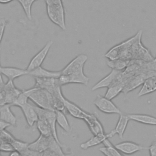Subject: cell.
<instances>
[{
  "mask_svg": "<svg viewBox=\"0 0 156 156\" xmlns=\"http://www.w3.org/2000/svg\"><path fill=\"white\" fill-rule=\"evenodd\" d=\"M13 0H0V3L1 4H7V3H9L11 1H12Z\"/></svg>",
  "mask_w": 156,
  "mask_h": 156,
  "instance_id": "cell-41",
  "label": "cell"
},
{
  "mask_svg": "<svg viewBox=\"0 0 156 156\" xmlns=\"http://www.w3.org/2000/svg\"><path fill=\"white\" fill-rule=\"evenodd\" d=\"M105 147H102L99 150L106 156H121L122 155V153H121L115 146H113L108 138L105 139L102 143Z\"/></svg>",
  "mask_w": 156,
  "mask_h": 156,
  "instance_id": "cell-24",
  "label": "cell"
},
{
  "mask_svg": "<svg viewBox=\"0 0 156 156\" xmlns=\"http://www.w3.org/2000/svg\"><path fill=\"white\" fill-rule=\"evenodd\" d=\"M142 30H139L133 37L113 47L105 54L108 60L127 59L151 61L154 57L149 51L141 41Z\"/></svg>",
  "mask_w": 156,
  "mask_h": 156,
  "instance_id": "cell-1",
  "label": "cell"
},
{
  "mask_svg": "<svg viewBox=\"0 0 156 156\" xmlns=\"http://www.w3.org/2000/svg\"><path fill=\"white\" fill-rule=\"evenodd\" d=\"M63 104L66 110V112L75 118L84 120L90 114L83 111L77 105L69 101L65 98L63 99Z\"/></svg>",
  "mask_w": 156,
  "mask_h": 156,
  "instance_id": "cell-13",
  "label": "cell"
},
{
  "mask_svg": "<svg viewBox=\"0 0 156 156\" xmlns=\"http://www.w3.org/2000/svg\"><path fill=\"white\" fill-rule=\"evenodd\" d=\"M10 124L2 121V120H1L0 119V131L2 130H4V129H5L6 127L10 126Z\"/></svg>",
  "mask_w": 156,
  "mask_h": 156,
  "instance_id": "cell-38",
  "label": "cell"
},
{
  "mask_svg": "<svg viewBox=\"0 0 156 156\" xmlns=\"http://www.w3.org/2000/svg\"><path fill=\"white\" fill-rule=\"evenodd\" d=\"M84 121L94 135L105 133L101 123L93 114H89Z\"/></svg>",
  "mask_w": 156,
  "mask_h": 156,
  "instance_id": "cell-17",
  "label": "cell"
},
{
  "mask_svg": "<svg viewBox=\"0 0 156 156\" xmlns=\"http://www.w3.org/2000/svg\"><path fill=\"white\" fill-rule=\"evenodd\" d=\"M124 84L122 83H118L111 85L107 88V92L105 94V97L109 99H113L116 97L120 93L122 92Z\"/></svg>",
  "mask_w": 156,
  "mask_h": 156,
  "instance_id": "cell-27",
  "label": "cell"
},
{
  "mask_svg": "<svg viewBox=\"0 0 156 156\" xmlns=\"http://www.w3.org/2000/svg\"><path fill=\"white\" fill-rule=\"evenodd\" d=\"M20 108L23 112L28 126L30 127L33 126V125L38 120V116L34 105L27 103Z\"/></svg>",
  "mask_w": 156,
  "mask_h": 156,
  "instance_id": "cell-16",
  "label": "cell"
},
{
  "mask_svg": "<svg viewBox=\"0 0 156 156\" xmlns=\"http://www.w3.org/2000/svg\"><path fill=\"white\" fill-rule=\"evenodd\" d=\"M12 144L14 149L18 151L20 153L21 155L23 152H24L26 150H27L29 148V143L20 141L16 139L14 140Z\"/></svg>",
  "mask_w": 156,
  "mask_h": 156,
  "instance_id": "cell-31",
  "label": "cell"
},
{
  "mask_svg": "<svg viewBox=\"0 0 156 156\" xmlns=\"http://www.w3.org/2000/svg\"><path fill=\"white\" fill-rule=\"evenodd\" d=\"M13 81V80H8L7 82L5 83L3 88L5 96V103L11 104L12 106L18 96L23 91L16 88L14 85Z\"/></svg>",
  "mask_w": 156,
  "mask_h": 156,
  "instance_id": "cell-12",
  "label": "cell"
},
{
  "mask_svg": "<svg viewBox=\"0 0 156 156\" xmlns=\"http://www.w3.org/2000/svg\"><path fill=\"white\" fill-rule=\"evenodd\" d=\"M127 115L130 119L136 122L144 124L156 126L155 117L144 114H129Z\"/></svg>",
  "mask_w": 156,
  "mask_h": 156,
  "instance_id": "cell-23",
  "label": "cell"
},
{
  "mask_svg": "<svg viewBox=\"0 0 156 156\" xmlns=\"http://www.w3.org/2000/svg\"><path fill=\"white\" fill-rule=\"evenodd\" d=\"M110 138L109 133H104V134H99L94 135L92 138H91L88 141H85V143H82L80 145V147L83 149H87L89 147H93L94 146H97L102 143L107 139Z\"/></svg>",
  "mask_w": 156,
  "mask_h": 156,
  "instance_id": "cell-22",
  "label": "cell"
},
{
  "mask_svg": "<svg viewBox=\"0 0 156 156\" xmlns=\"http://www.w3.org/2000/svg\"><path fill=\"white\" fill-rule=\"evenodd\" d=\"M37 127L41 135L46 136L52 135L49 125L42 120L38 119L37 121Z\"/></svg>",
  "mask_w": 156,
  "mask_h": 156,
  "instance_id": "cell-29",
  "label": "cell"
},
{
  "mask_svg": "<svg viewBox=\"0 0 156 156\" xmlns=\"http://www.w3.org/2000/svg\"><path fill=\"white\" fill-rule=\"evenodd\" d=\"M14 149L12 143L2 142L0 143V151L3 152H12Z\"/></svg>",
  "mask_w": 156,
  "mask_h": 156,
  "instance_id": "cell-33",
  "label": "cell"
},
{
  "mask_svg": "<svg viewBox=\"0 0 156 156\" xmlns=\"http://www.w3.org/2000/svg\"><path fill=\"white\" fill-rule=\"evenodd\" d=\"M5 26H6L5 20L4 19V18L0 19V43H1V40L2 39V37H3V35H4V30H5Z\"/></svg>",
  "mask_w": 156,
  "mask_h": 156,
  "instance_id": "cell-35",
  "label": "cell"
},
{
  "mask_svg": "<svg viewBox=\"0 0 156 156\" xmlns=\"http://www.w3.org/2000/svg\"><path fill=\"white\" fill-rule=\"evenodd\" d=\"M35 86L36 87L42 88L48 91L53 96L55 100V108L61 110L65 113H67L63 104L65 97L62 94L61 87L58 78H41L34 77Z\"/></svg>",
  "mask_w": 156,
  "mask_h": 156,
  "instance_id": "cell-2",
  "label": "cell"
},
{
  "mask_svg": "<svg viewBox=\"0 0 156 156\" xmlns=\"http://www.w3.org/2000/svg\"><path fill=\"white\" fill-rule=\"evenodd\" d=\"M146 66L149 71L156 72V57L152 60L146 62Z\"/></svg>",
  "mask_w": 156,
  "mask_h": 156,
  "instance_id": "cell-34",
  "label": "cell"
},
{
  "mask_svg": "<svg viewBox=\"0 0 156 156\" xmlns=\"http://www.w3.org/2000/svg\"><path fill=\"white\" fill-rule=\"evenodd\" d=\"M50 20L62 30H66L65 12L62 0H44Z\"/></svg>",
  "mask_w": 156,
  "mask_h": 156,
  "instance_id": "cell-5",
  "label": "cell"
},
{
  "mask_svg": "<svg viewBox=\"0 0 156 156\" xmlns=\"http://www.w3.org/2000/svg\"><path fill=\"white\" fill-rule=\"evenodd\" d=\"M15 139L16 138L8 131L5 130V129L0 131V143L2 142L12 143Z\"/></svg>",
  "mask_w": 156,
  "mask_h": 156,
  "instance_id": "cell-32",
  "label": "cell"
},
{
  "mask_svg": "<svg viewBox=\"0 0 156 156\" xmlns=\"http://www.w3.org/2000/svg\"><path fill=\"white\" fill-rule=\"evenodd\" d=\"M52 43L53 41L51 40L48 41L44 46L30 60L27 68L29 72L39 66H41V64L46 57Z\"/></svg>",
  "mask_w": 156,
  "mask_h": 156,
  "instance_id": "cell-11",
  "label": "cell"
},
{
  "mask_svg": "<svg viewBox=\"0 0 156 156\" xmlns=\"http://www.w3.org/2000/svg\"><path fill=\"white\" fill-rule=\"evenodd\" d=\"M34 107L38 115V119H40L46 122L49 125L53 136L55 138V139L58 142V143H59L62 146L57 133L55 111L44 109V108L39 107L37 105H34Z\"/></svg>",
  "mask_w": 156,
  "mask_h": 156,
  "instance_id": "cell-6",
  "label": "cell"
},
{
  "mask_svg": "<svg viewBox=\"0 0 156 156\" xmlns=\"http://www.w3.org/2000/svg\"><path fill=\"white\" fill-rule=\"evenodd\" d=\"M132 60L127 59H115L108 60L107 61V65L112 69H115L118 70H124L127 68L131 63Z\"/></svg>",
  "mask_w": 156,
  "mask_h": 156,
  "instance_id": "cell-26",
  "label": "cell"
},
{
  "mask_svg": "<svg viewBox=\"0 0 156 156\" xmlns=\"http://www.w3.org/2000/svg\"><path fill=\"white\" fill-rule=\"evenodd\" d=\"M11 106L9 104L0 105V119L14 126L16 123V118L10 110Z\"/></svg>",
  "mask_w": 156,
  "mask_h": 156,
  "instance_id": "cell-20",
  "label": "cell"
},
{
  "mask_svg": "<svg viewBox=\"0 0 156 156\" xmlns=\"http://www.w3.org/2000/svg\"><path fill=\"white\" fill-rule=\"evenodd\" d=\"M87 59L88 57L85 54H79L61 70V74L68 76L84 73L83 66Z\"/></svg>",
  "mask_w": 156,
  "mask_h": 156,
  "instance_id": "cell-7",
  "label": "cell"
},
{
  "mask_svg": "<svg viewBox=\"0 0 156 156\" xmlns=\"http://www.w3.org/2000/svg\"><path fill=\"white\" fill-rule=\"evenodd\" d=\"M10 156H20V155H21V154L18 151H17L16 150H13V151L10 152Z\"/></svg>",
  "mask_w": 156,
  "mask_h": 156,
  "instance_id": "cell-39",
  "label": "cell"
},
{
  "mask_svg": "<svg viewBox=\"0 0 156 156\" xmlns=\"http://www.w3.org/2000/svg\"><path fill=\"white\" fill-rule=\"evenodd\" d=\"M156 75L155 71H146L135 74L131 77L126 82L122 90V93L127 94L129 92L135 90L137 87L143 85L145 80L152 76Z\"/></svg>",
  "mask_w": 156,
  "mask_h": 156,
  "instance_id": "cell-8",
  "label": "cell"
},
{
  "mask_svg": "<svg viewBox=\"0 0 156 156\" xmlns=\"http://www.w3.org/2000/svg\"><path fill=\"white\" fill-rule=\"evenodd\" d=\"M122 70L112 69V71L105 77L96 83L91 88L92 91L96 90L99 88L109 87L112 85L121 83L122 82Z\"/></svg>",
  "mask_w": 156,
  "mask_h": 156,
  "instance_id": "cell-9",
  "label": "cell"
},
{
  "mask_svg": "<svg viewBox=\"0 0 156 156\" xmlns=\"http://www.w3.org/2000/svg\"><path fill=\"white\" fill-rule=\"evenodd\" d=\"M5 93L3 90H0V105H2L4 104H5Z\"/></svg>",
  "mask_w": 156,
  "mask_h": 156,
  "instance_id": "cell-37",
  "label": "cell"
},
{
  "mask_svg": "<svg viewBox=\"0 0 156 156\" xmlns=\"http://www.w3.org/2000/svg\"><path fill=\"white\" fill-rule=\"evenodd\" d=\"M115 146L120 152L124 154H132L141 150L148 149V147H143L132 141H124L116 144Z\"/></svg>",
  "mask_w": 156,
  "mask_h": 156,
  "instance_id": "cell-14",
  "label": "cell"
},
{
  "mask_svg": "<svg viewBox=\"0 0 156 156\" xmlns=\"http://www.w3.org/2000/svg\"><path fill=\"white\" fill-rule=\"evenodd\" d=\"M148 150L151 156H156V140L153 141L151 144L148 147Z\"/></svg>",
  "mask_w": 156,
  "mask_h": 156,
  "instance_id": "cell-36",
  "label": "cell"
},
{
  "mask_svg": "<svg viewBox=\"0 0 156 156\" xmlns=\"http://www.w3.org/2000/svg\"><path fill=\"white\" fill-rule=\"evenodd\" d=\"M5 83H4V81L2 80V76H1V73H0V90H2L4 87Z\"/></svg>",
  "mask_w": 156,
  "mask_h": 156,
  "instance_id": "cell-40",
  "label": "cell"
},
{
  "mask_svg": "<svg viewBox=\"0 0 156 156\" xmlns=\"http://www.w3.org/2000/svg\"><path fill=\"white\" fill-rule=\"evenodd\" d=\"M61 146L52 135L46 136L41 134L35 141L29 143V149L41 153V155L42 152L46 150L52 151L55 155H65L61 149Z\"/></svg>",
  "mask_w": 156,
  "mask_h": 156,
  "instance_id": "cell-4",
  "label": "cell"
},
{
  "mask_svg": "<svg viewBox=\"0 0 156 156\" xmlns=\"http://www.w3.org/2000/svg\"><path fill=\"white\" fill-rule=\"evenodd\" d=\"M0 155H1V154H0Z\"/></svg>",
  "mask_w": 156,
  "mask_h": 156,
  "instance_id": "cell-43",
  "label": "cell"
},
{
  "mask_svg": "<svg viewBox=\"0 0 156 156\" xmlns=\"http://www.w3.org/2000/svg\"><path fill=\"white\" fill-rule=\"evenodd\" d=\"M62 74L61 71H52L44 69L41 66H39L29 72V75L34 77L41 78H58Z\"/></svg>",
  "mask_w": 156,
  "mask_h": 156,
  "instance_id": "cell-19",
  "label": "cell"
},
{
  "mask_svg": "<svg viewBox=\"0 0 156 156\" xmlns=\"http://www.w3.org/2000/svg\"><path fill=\"white\" fill-rule=\"evenodd\" d=\"M1 67H2V66H1V63H0V69H1Z\"/></svg>",
  "mask_w": 156,
  "mask_h": 156,
  "instance_id": "cell-42",
  "label": "cell"
},
{
  "mask_svg": "<svg viewBox=\"0 0 156 156\" xmlns=\"http://www.w3.org/2000/svg\"><path fill=\"white\" fill-rule=\"evenodd\" d=\"M29 99L28 96V92L27 90H23L22 92L20 94V95L18 96L14 103L13 104L12 106H18L19 107H21V106L25 105L27 103V100Z\"/></svg>",
  "mask_w": 156,
  "mask_h": 156,
  "instance_id": "cell-30",
  "label": "cell"
},
{
  "mask_svg": "<svg viewBox=\"0 0 156 156\" xmlns=\"http://www.w3.org/2000/svg\"><path fill=\"white\" fill-rule=\"evenodd\" d=\"M56 122L65 132H69L71 130V127L66 117L65 113L61 110H56Z\"/></svg>",
  "mask_w": 156,
  "mask_h": 156,
  "instance_id": "cell-25",
  "label": "cell"
},
{
  "mask_svg": "<svg viewBox=\"0 0 156 156\" xmlns=\"http://www.w3.org/2000/svg\"><path fill=\"white\" fill-rule=\"evenodd\" d=\"M94 104L101 112L104 113H116L119 115L122 113L111 99L105 96L98 95L94 101Z\"/></svg>",
  "mask_w": 156,
  "mask_h": 156,
  "instance_id": "cell-10",
  "label": "cell"
},
{
  "mask_svg": "<svg viewBox=\"0 0 156 156\" xmlns=\"http://www.w3.org/2000/svg\"><path fill=\"white\" fill-rule=\"evenodd\" d=\"M1 74L4 75L9 80H13L16 77L29 74V71L15 67H1L0 69Z\"/></svg>",
  "mask_w": 156,
  "mask_h": 156,
  "instance_id": "cell-18",
  "label": "cell"
},
{
  "mask_svg": "<svg viewBox=\"0 0 156 156\" xmlns=\"http://www.w3.org/2000/svg\"><path fill=\"white\" fill-rule=\"evenodd\" d=\"M155 91H156V75L151 76L145 80L141 88L137 94V97L144 96Z\"/></svg>",
  "mask_w": 156,
  "mask_h": 156,
  "instance_id": "cell-21",
  "label": "cell"
},
{
  "mask_svg": "<svg viewBox=\"0 0 156 156\" xmlns=\"http://www.w3.org/2000/svg\"><path fill=\"white\" fill-rule=\"evenodd\" d=\"M21 4L23 7L27 18L29 20H32L31 7L33 3L37 0H16Z\"/></svg>",
  "mask_w": 156,
  "mask_h": 156,
  "instance_id": "cell-28",
  "label": "cell"
},
{
  "mask_svg": "<svg viewBox=\"0 0 156 156\" xmlns=\"http://www.w3.org/2000/svg\"><path fill=\"white\" fill-rule=\"evenodd\" d=\"M29 99L37 106L55 111V100L51 94L46 89L34 87L27 90Z\"/></svg>",
  "mask_w": 156,
  "mask_h": 156,
  "instance_id": "cell-3",
  "label": "cell"
},
{
  "mask_svg": "<svg viewBox=\"0 0 156 156\" xmlns=\"http://www.w3.org/2000/svg\"><path fill=\"white\" fill-rule=\"evenodd\" d=\"M130 118H129L127 115L123 114L121 113L119 114V119L116 125V127L114 129H113L110 132H109V135L110 137L113 136L117 134L120 139L123 138V135L126 129L127 124Z\"/></svg>",
  "mask_w": 156,
  "mask_h": 156,
  "instance_id": "cell-15",
  "label": "cell"
}]
</instances>
